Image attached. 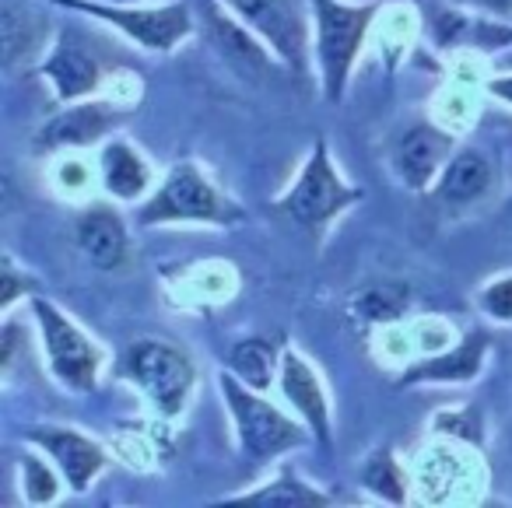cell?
Returning a JSON list of instances; mask_svg holds the SVG:
<instances>
[{"label": "cell", "instance_id": "cell-1", "mask_svg": "<svg viewBox=\"0 0 512 508\" xmlns=\"http://www.w3.org/2000/svg\"><path fill=\"white\" fill-rule=\"evenodd\" d=\"M313 15V64L330 106L344 102L355 67L369 46L383 0H309Z\"/></svg>", "mask_w": 512, "mask_h": 508}, {"label": "cell", "instance_id": "cell-2", "mask_svg": "<svg viewBox=\"0 0 512 508\" xmlns=\"http://www.w3.org/2000/svg\"><path fill=\"white\" fill-rule=\"evenodd\" d=\"M53 8L95 22L148 53H176L197 36L200 22L190 0H148V4H123V0H46Z\"/></svg>", "mask_w": 512, "mask_h": 508}, {"label": "cell", "instance_id": "cell-3", "mask_svg": "<svg viewBox=\"0 0 512 508\" xmlns=\"http://www.w3.org/2000/svg\"><path fill=\"white\" fill-rule=\"evenodd\" d=\"M218 389L228 407V417H232L235 442H239V452L246 463L264 466V463H274V459L288 456L292 449H302V445L316 442L313 431L302 424V417L285 414L278 403L267 400L264 389L246 386V382L235 379L228 368L218 375Z\"/></svg>", "mask_w": 512, "mask_h": 508}, {"label": "cell", "instance_id": "cell-4", "mask_svg": "<svg viewBox=\"0 0 512 508\" xmlns=\"http://www.w3.org/2000/svg\"><path fill=\"white\" fill-rule=\"evenodd\" d=\"M242 221V207L214 183L197 162H176L155 190L137 204V225H214L232 228Z\"/></svg>", "mask_w": 512, "mask_h": 508}, {"label": "cell", "instance_id": "cell-5", "mask_svg": "<svg viewBox=\"0 0 512 508\" xmlns=\"http://www.w3.org/2000/svg\"><path fill=\"white\" fill-rule=\"evenodd\" d=\"M36 74L50 85L53 99L67 106V102L99 99L102 88L120 74V64L116 53L95 36V29L67 22L57 29L46 57L36 64Z\"/></svg>", "mask_w": 512, "mask_h": 508}, {"label": "cell", "instance_id": "cell-6", "mask_svg": "<svg viewBox=\"0 0 512 508\" xmlns=\"http://www.w3.org/2000/svg\"><path fill=\"white\" fill-rule=\"evenodd\" d=\"M116 375L127 379L137 393H144V400L165 421H176L183 414L193 386H197V365L190 354L172 340L158 337H141L123 347L120 361H116Z\"/></svg>", "mask_w": 512, "mask_h": 508}, {"label": "cell", "instance_id": "cell-7", "mask_svg": "<svg viewBox=\"0 0 512 508\" xmlns=\"http://www.w3.org/2000/svg\"><path fill=\"white\" fill-rule=\"evenodd\" d=\"M358 200H362V190L344 179L341 165L330 155L327 137H316L313 151H309L306 162L299 165L292 186L281 193L274 207H278L292 225H299L302 232H323L330 221L348 214Z\"/></svg>", "mask_w": 512, "mask_h": 508}, {"label": "cell", "instance_id": "cell-8", "mask_svg": "<svg viewBox=\"0 0 512 508\" xmlns=\"http://www.w3.org/2000/svg\"><path fill=\"white\" fill-rule=\"evenodd\" d=\"M29 305L32 316H36L39 344H43V358L50 375L67 393H92L102 379L106 351L60 305L46 302V298H29Z\"/></svg>", "mask_w": 512, "mask_h": 508}, {"label": "cell", "instance_id": "cell-9", "mask_svg": "<svg viewBox=\"0 0 512 508\" xmlns=\"http://www.w3.org/2000/svg\"><path fill=\"white\" fill-rule=\"evenodd\" d=\"M246 29H253L274 50V57L295 74L309 71L313 60V15L309 0H221Z\"/></svg>", "mask_w": 512, "mask_h": 508}, {"label": "cell", "instance_id": "cell-10", "mask_svg": "<svg viewBox=\"0 0 512 508\" xmlns=\"http://www.w3.org/2000/svg\"><path fill=\"white\" fill-rule=\"evenodd\" d=\"M197 22H200V29H204L207 43L214 46V53L228 64V71L246 78L249 85H264V81H271L278 71H288V67L274 57L271 46L256 36L253 29H246L221 0H200Z\"/></svg>", "mask_w": 512, "mask_h": 508}, {"label": "cell", "instance_id": "cell-11", "mask_svg": "<svg viewBox=\"0 0 512 508\" xmlns=\"http://www.w3.org/2000/svg\"><path fill=\"white\" fill-rule=\"evenodd\" d=\"M127 120V109L116 99H85L60 106L50 120L39 127L36 148L39 151H88L102 148L116 127Z\"/></svg>", "mask_w": 512, "mask_h": 508}, {"label": "cell", "instance_id": "cell-12", "mask_svg": "<svg viewBox=\"0 0 512 508\" xmlns=\"http://www.w3.org/2000/svg\"><path fill=\"white\" fill-rule=\"evenodd\" d=\"M453 151H456L453 130L439 127L432 120H418L393 137V148H390L393 176L411 193H428L435 179H439V172L446 169V162L453 158Z\"/></svg>", "mask_w": 512, "mask_h": 508}, {"label": "cell", "instance_id": "cell-13", "mask_svg": "<svg viewBox=\"0 0 512 508\" xmlns=\"http://www.w3.org/2000/svg\"><path fill=\"white\" fill-rule=\"evenodd\" d=\"M29 442L43 449L46 456L57 463L64 473V484L71 494H85L88 487L99 480V473L109 466V452L95 442L85 431L64 428V424H46V428H32Z\"/></svg>", "mask_w": 512, "mask_h": 508}, {"label": "cell", "instance_id": "cell-14", "mask_svg": "<svg viewBox=\"0 0 512 508\" xmlns=\"http://www.w3.org/2000/svg\"><path fill=\"white\" fill-rule=\"evenodd\" d=\"M278 389H281V396H285L288 407L295 410V417H302V424L313 431L316 442L330 445V438H334V410H330L327 386H323L313 361L302 358L295 347H285V351H281Z\"/></svg>", "mask_w": 512, "mask_h": 508}, {"label": "cell", "instance_id": "cell-15", "mask_svg": "<svg viewBox=\"0 0 512 508\" xmlns=\"http://www.w3.org/2000/svg\"><path fill=\"white\" fill-rule=\"evenodd\" d=\"M57 22L39 8V0H4L0 4V46H4V67L25 71L46 57Z\"/></svg>", "mask_w": 512, "mask_h": 508}, {"label": "cell", "instance_id": "cell-16", "mask_svg": "<svg viewBox=\"0 0 512 508\" xmlns=\"http://www.w3.org/2000/svg\"><path fill=\"white\" fill-rule=\"evenodd\" d=\"M498 186V165L477 144H463L453 151V158L446 162V169L439 172V179L432 183L428 197L446 211H463L474 207L481 200H488Z\"/></svg>", "mask_w": 512, "mask_h": 508}, {"label": "cell", "instance_id": "cell-17", "mask_svg": "<svg viewBox=\"0 0 512 508\" xmlns=\"http://www.w3.org/2000/svg\"><path fill=\"white\" fill-rule=\"evenodd\" d=\"M488 351H491L488 333H481V330L463 333L456 347L407 365L404 372H400L397 386L411 389V386H463V382H474L477 375L484 372Z\"/></svg>", "mask_w": 512, "mask_h": 508}, {"label": "cell", "instance_id": "cell-18", "mask_svg": "<svg viewBox=\"0 0 512 508\" xmlns=\"http://www.w3.org/2000/svg\"><path fill=\"white\" fill-rule=\"evenodd\" d=\"M74 239L78 249L95 270L102 274H116L130 263L134 249H130V228L123 214L109 204H92L78 214L74 221Z\"/></svg>", "mask_w": 512, "mask_h": 508}, {"label": "cell", "instance_id": "cell-19", "mask_svg": "<svg viewBox=\"0 0 512 508\" xmlns=\"http://www.w3.org/2000/svg\"><path fill=\"white\" fill-rule=\"evenodd\" d=\"M99 179H102V190L113 200H120V204H137L158 183L151 158L120 134H113L99 148Z\"/></svg>", "mask_w": 512, "mask_h": 508}, {"label": "cell", "instance_id": "cell-20", "mask_svg": "<svg viewBox=\"0 0 512 508\" xmlns=\"http://www.w3.org/2000/svg\"><path fill=\"white\" fill-rule=\"evenodd\" d=\"M411 309V288L404 281H365L348 295V312L362 326H383L404 319Z\"/></svg>", "mask_w": 512, "mask_h": 508}, {"label": "cell", "instance_id": "cell-21", "mask_svg": "<svg viewBox=\"0 0 512 508\" xmlns=\"http://www.w3.org/2000/svg\"><path fill=\"white\" fill-rule=\"evenodd\" d=\"M228 501H249V505H288V508H299V505H313V508H327L334 505L327 491H320L316 484L302 480L295 470L281 466L264 487H249V491L232 494Z\"/></svg>", "mask_w": 512, "mask_h": 508}, {"label": "cell", "instance_id": "cell-22", "mask_svg": "<svg viewBox=\"0 0 512 508\" xmlns=\"http://www.w3.org/2000/svg\"><path fill=\"white\" fill-rule=\"evenodd\" d=\"M228 372L235 379H242L253 389H271L278 386V372H281V351L274 340L267 337H246L239 344H232L228 351Z\"/></svg>", "mask_w": 512, "mask_h": 508}, {"label": "cell", "instance_id": "cell-23", "mask_svg": "<svg viewBox=\"0 0 512 508\" xmlns=\"http://www.w3.org/2000/svg\"><path fill=\"white\" fill-rule=\"evenodd\" d=\"M18 487H22V498L29 505H50V501L60 498L64 491V473L57 470L50 456L43 449L39 452H22L18 456Z\"/></svg>", "mask_w": 512, "mask_h": 508}, {"label": "cell", "instance_id": "cell-24", "mask_svg": "<svg viewBox=\"0 0 512 508\" xmlns=\"http://www.w3.org/2000/svg\"><path fill=\"white\" fill-rule=\"evenodd\" d=\"M362 487L379 501H390V505H407V477L400 459L390 449H376L362 466Z\"/></svg>", "mask_w": 512, "mask_h": 508}, {"label": "cell", "instance_id": "cell-25", "mask_svg": "<svg viewBox=\"0 0 512 508\" xmlns=\"http://www.w3.org/2000/svg\"><path fill=\"white\" fill-rule=\"evenodd\" d=\"M439 435H449V438H463L467 445H484V414L470 403H460V407H449V410H439L435 414V424H432Z\"/></svg>", "mask_w": 512, "mask_h": 508}, {"label": "cell", "instance_id": "cell-26", "mask_svg": "<svg viewBox=\"0 0 512 508\" xmlns=\"http://www.w3.org/2000/svg\"><path fill=\"white\" fill-rule=\"evenodd\" d=\"M477 309L491 323H512V274H498L477 291Z\"/></svg>", "mask_w": 512, "mask_h": 508}, {"label": "cell", "instance_id": "cell-27", "mask_svg": "<svg viewBox=\"0 0 512 508\" xmlns=\"http://www.w3.org/2000/svg\"><path fill=\"white\" fill-rule=\"evenodd\" d=\"M32 284H36V281H32L29 274H22L11 256H4V274H0V309H4V312L15 309L18 298L32 295Z\"/></svg>", "mask_w": 512, "mask_h": 508}, {"label": "cell", "instance_id": "cell-28", "mask_svg": "<svg viewBox=\"0 0 512 508\" xmlns=\"http://www.w3.org/2000/svg\"><path fill=\"white\" fill-rule=\"evenodd\" d=\"M446 4L470 11V15L491 18V22H512V0H446Z\"/></svg>", "mask_w": 512, "mask_h": 508}, {"label": "cell", "instance_id": "cell-29", "mask_svg": "<svg viewBox=\"0 0 512 508\" xmlns=\"http://www.w3.org/2000/svg\"><path fill=\"white\" fill-rule=\"evenodd\" d=\"M484 92H488L491 99H498V102H505V106H512V71L491 74V78L484 81Z\"/></svg>", "mask_w": 512, "mask_h": 508}, {"label": "cell", "instance_id": "cell-30", "mask_svg": "<svg viewBox=\"0 0 512 508\" xmlns=\"http://www.w3.org/2000/svg\"><path fill=\"white\" fill-rule=\"evenodd\" d=\"M498 71H512V50L502 53V64H498Z\"/></svg>", "mask_w": 512, "mask_h": 508}, {"label": "cell", "instance_id": "cell-31", "mask_svg": "<svg viewBox=\"0 0 512 508\" xmlns=\"http://www.w3.org/2000/svg\"><path fill=\"white\" fill-rule=\"evenodd\" d=\"M123 4H148V0H123Z\"/></svg>", "mask_w": 512, "mask_h": 508}]
</instances>
